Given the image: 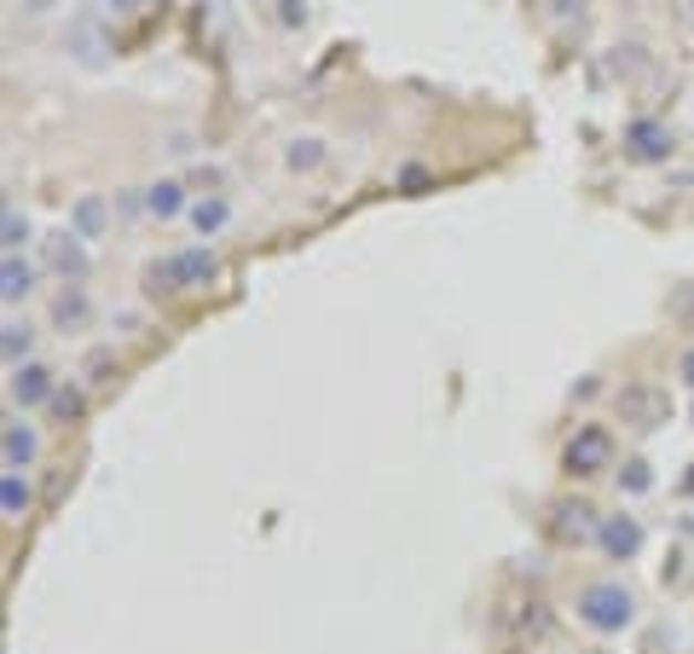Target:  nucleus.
Instances as JSON below:
<instances>
[{"mask_svg":"<svg viewBox=\"0 0 694 654\" xmlns=\"http://www.w3.org/2000/svg\"><path fill=\"white\" fill-rule=\"evenodd\" d=\"M620 487H625V492H649V487H654L649 464H625V469H620Z\"/></svg>","mask_w":694,"mask_h":654,"instance_id":"obj_21","label":"nucleus"},{"mask_svg":"<svg viewBox=\"0 0 694 654\" xmlns=\"http://www.w3.org/2000/svg\"><path fill=\"white\" fill-rule=\"evenodd\" d=\"M23 243H30V215H23L18 204H7V256H18Z\"/></svg>","mask_w":694,"mask_h":654,"instance_id":"obj_18","label":"nucleus"},{"mask_svg":"<svg viewBox=\"0 0 694 654\" xmlns=\"http://www.w3.org/2000/svg\"><path fill=\"white\" fill-rule=\"evenodd\" d=\"M672 319L694 331V284H677V290H672Z\"/></svg>","mask_w":694,"mask_h":654,"instance_id":"obj_19","label":"nucleus"},{"mask_svg":"<svg viewBox=\"0 0 694 654\" xmlns=\"http://www.w3.org/2000/svg\"><path fill=\"white\" fill-rule=\"evenodd\" d=\"M46 261H53L70 284L87 279V249H82V238H75V232H53V238H46Z\"/></svg>","mask_w":694,"mask_h":654,"instance_id":"obj_7","label":"nucleus"},{"mask_svg":"<svg viewBox=\"0 0 694 654\" xmlns=\"http://www.w3.org/2000/svg\"><path fill=\"white\" fill-rule=\"evenodd\" d=\"M602 550H608L613 562L636 557V550H642V527H636V516H608V521H602Z\"/></svg>","mask_w":694,"mask_h":654,"instance_id":"obj_8","label":"nucleus"},{"mask_svg":"<svg viewBox=\"0 0 694 654\" xmlns=\"http://www.w3.org/2000/svg\"><path fill=\"white\" fill-rule=\"evenodd\" d=\"M688 487H694V481H688Z\"/></svg>","mask_w":694,"mask_h":654,"instance_id":"obj_27","label":"nucleus"},{"mask_svg":"<svg viewBox=\"0 0 694 654\" xmlns=\"http://www.w3.org/2000/svg\"><path fill=\"white\" fill-rule=\"evenodd\" d=\"M53 412H59V417L70 423L75 412H82V394H75V388H59V394H53Z\"/></svg>","mask_w":694,"mask_h":654,"instance_id":"obj_23","label":"nucleus"},{"mask_svg":"<svg viewBox=\"0 0 694 654\" xmlns=\"http://www.w3.org/2000/svg\"><path fill=\"white\" fill-rule=\"evenodd\" d=\"M7 394H12V406L30 412V406H46L59 388H53V371H46V365H18L12 383H7Z\"/></svg>","mask_w":694,"mask_h":654,"instance_id":"obj_5","label":"nucleus"},{"mask_svg":"<svg viewBox=\"0 0 694 654\" xmlns=\"http://www.w3.org/2000/svg\"><path fill=\"white\" fill-rule=\"evenodd\" d=\"M226 220H231V204H226V197H203V204L191 209V226H197L203 238H215Z\"/></svg>","mask_w":694,"mask_h":654,"instance_id":"obj_15","label":"nucleus"},{"mask_svg":"<svg viewBox=\"0 0 694 654\" xmlns=\"http://www.w3.org/2000/svg\"><path fill=\"white\" fill-rule=\"evenodd\" d=\"M683 383L694 388V347H688V354H683Z\"/></svg>","mask_w":694,"mask_h":654,"instance_id":"obj_26","label":"nucleus"},{"mask_svg":"<svg viewBox=\"0 0 694 654\" xmlns=\"http://www.w3.org/2000/svg\"><path fill=\"white\" fill-rule=\"evenodd\" d=\"M191 150H197V139H191L186 128H179V134H168V157H191Z\"/></svg>","mask_w":694,"mask_h":654,"instance_id":"obj_24","label":"nucleus"},{"mask_svg":"<svg viewBox=\"0 0 694 654\" xmlns=\"http://www.w3.org/2000/svg\"><path fill=\"white\" fill-rule=\"evenodd\" d=\"M0 516H7V521H23V516H30V481H23V469H7V475H0Z\"/></svg>","mask_w":694,"mask_h":654,"instance_id":"obj_12","label":"nucleus"},{"mask_svg":"<svg viewBox=\"0 0 694 654\" xmlns=\"http://www.w3.org/2000/svg\"><path fill=\"white\" fill-rule=\"evenodd\" d=\"M220 279V261L215 249H179L168 261H151L145 267V290L151 295H179V290H203Z\"/></svg>","mask_w":694,"mask_h":654,"instance_id":"obj_1","label":"nucleus"},{"mask_svg":"<svg viewBox=\"0 0 694 654\" xmlns=\"http://www.w3.org/2000/svg\"><path fill=\"white\" fill-rule=\"evenodd\" d=\"M665 412H672V406H665V394H660V388H625V394H620V417L631 423V429H642V435L660 429Z\"/></svg>","mask_w":694,"mask_h":654,"instance_id":"obj_4","label":"nucleus"},{"mask_svg":"<svg viewBox=\"0 0 694 654\" xmlns=\"http://www.w3.org/2000/svg\"><path fill=\"white\" fill-rule=\"evenodd\" d=\"M545 7H550L556 23H584V7H590V0H545Z\"/></svg>","mask_w":694,"mask_h":654,"instance_id":"obj_20","label":"nucleus"},{"mask_svg":"<svg viewBox=\"0 0 694 654\" xmlns=\"http://www.w3.org/2000/svg\"><path fill=\"white\" fill-rule=\"evenodd\" d=\"M7 469H30L35 464V451H41V435H35V423H23V417H12L7 423Z\"/></svg>","mask_w":694,"mask_h":654,"instance_id":"obj_10","label":"nucleus"},{"mask_svg":"<svg viewBox=\"0 0 694 654\" xmlns=\"http://www.w3.org/2000/svg\"><path fill=\"white\" fill-rule=\"evenodd\" d=\"M105 226H111V204L99 191H87V197H75V209H70V232L82 238V243H93V238H105Z\"/></svg>","mask_w":694,"mask_h":654,"instance_id":"obj_6","label":"nucleus"},{"mask_svg":"<svg viewBox=\"0 0 694 654\" xmlns=\"http://www.w3.org/2000/svg\"><path fill=\"white\" fill-rule=\"evenodd\" d=\"M625 145H631V157H642V163L672 157V134H665L660 122H631V128H625Z\"/></svg>","mask_w":694,"mask_h":654,"instance_id":"obj_9","label":"nucleus"},{"mask_svg":"<svg viewBox=\"0 0 694 654\" xmlns=\"http://www.w3.org/2000/svg\"><path fill=\"white\" fill-rule=\"evenodd\" d=\"M579 620L590 625V632L613 637V632H625V625L636 620V602H631L625 585H584L579 591Z\"/></svg>","mask_w":694,"mask_h":654,"instance_id":"obj_2","label":"nucleus"},{"mask_svg":"<svg viewBox=\"0 0 694 654\" xmlns=\"http://www.w3.org/2000/svg\"><path fill=\"white\" fill-rule=\"evenodd\" d=\"M0 347H7V365H30V347H35V331L23 319H7V331H0Z\"/></svg>","mask_w":694,"mask_h":654,"instance_id":"obj_14","label":"nucleus"},{"mask_svg":"<svg viewBox=\"0 0 694 654\" xmlns=\"http://www.w3.org/2000/svg\"><path fill=\"white\" fill-rule=\"evenodd\" d=\"M278 18H284V23H301V18H307V0H278Z\"/></svg>","mask_w":694,"mask_h":654,"instance_id":"obj_25","label":"nucleus"},{"mask_svg":"<svg viewBox=\"0 0 694 654\" xmlns=\"http://www.w3.org/2000/svg\"><path fill=\"white\" fill-rule=\"evenodd\" d=\"M145 209L157 215V220H174L179 209H186V186H179V180H157V186H145Z\"/></svg>","mask_w":694,"mask_h":654,"instance_id":"obj_13","label":"nucleus"},{"mask_svg":"<svg viewBox=\"0 0 694 654\" xmlns=\"http://www.w3.org/2000/svg\"><path fill=\"white\" fill-rule=\"evenodd\" d=\"M53 319L64 324V331H75V324H87V295H82V284H70V290L53 301Z\"/></svg>","mask_w":694,"mask_h":654,"instance_id":"obj_16","label":"nucleus"},{"mask_svg":"<svg viewBox=\"0 0 694 654\" xmlns=\"http://www.w3.org/2000/svg\"><path fill=\"white\" fill-rule=\"evenodd\" d=\"M30 290H35V267L23 256H7V267H0V295H7V308H18Z\"/></svg>","mask_w":694,"mask_h":654,"instance_id":"obj_11","label":"nucleus"},{"mask_svg":"<svg viewBox=\"0 0 694 654\" xmlns=\"http://www.w3.org/2000/svg\"><path fill=\"white\" fill-rule=\"evenodd\" d=\"M284 163L301 174V168H319L324 163V139H296L290 150H284Z\"/></svg>","mask_w":694,"mask_h":654,"instance_id":"obj_17","label":"nucleus"},{"mask_svg":"<svg viewBox=\"0 0 694 654\" xmlns=\"http://www.w3.org/2000/svg\"><path fill=\"white\" fill-rule=\"evenodd\" d=\"M93 7L105 12V18H134V12H145V7H151V0H93Z\"/></svg>","mask_w":694,"mask_h":654,"instance_id":"obj_22","label":"nucleus"},{"mask_svg":"<svg viewBox=\"0 0 694 654\" xmlns=\"http://www.w3.org/2000/svg\"><path fill=\"white\" fill-rule=\"evenodd\" d=\"M608 464H613V435L597 429V423H584V429L573 435V446H568V469L573 475H597Z\"/></svg>","mask_w":694,"mask_h":654,"instance_id":"obj_3","label":"nucleus"}]
</instances>
